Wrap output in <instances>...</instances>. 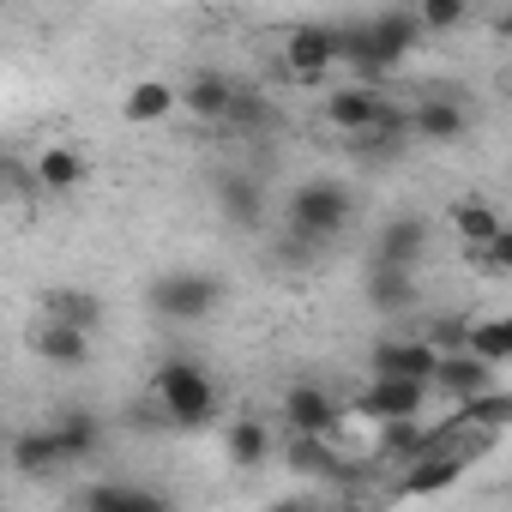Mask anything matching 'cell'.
<instances>
[{"label":"cell","instance_id":"cell-26","mask_svg":"<svg viewBox=\"0 0 512 512\" xmlns=\"http://www.w3.org/2000/svg\"><path fill=\"white\" fill-rule=\"evenodd\" d=\"M49 434H55L61 458L73 464V458H91V452H97V434H103V428H97V416H91V410H73V416H61Z\"/></svg>","mask_w":512,"mask_h":512},{"label":"cell","instance_id":"cell-3","mask_svg":"<svg viewBox=\"0 0 512 512\" xmlns=\"http://www.w3.org/2000/svg\"><path fill=\"white\" fill-rule=\"evenodd\" d=\"M416 19L410 13H374L368 25H356V31H338V55H350L362 73H386V67H398L410 49H416Z\"/></svg>","mask_w":512,"mask_h":512},{"label":"cell","instance_id":"cell-10","mask_svg":"<svg viewBox=\"0 0 512 512\" xmlns=\"http://www.w3.org/2000/svg\"><path fill=\"white\" fill-rule=\"evenodd\" d=\"M422 404H428V386H416V380H368V386H362V416H368L374 428H386V422H416Z\"/></svg>","mask_w":512,"mask_h":512},{"label":"cell","instance_id":"cell-17","mask_svg":"<svg viewBox=\"0 0 512 512\" xmlns=\"http://www.w3.org/2000/svg\"><path fill=\"white\" fill-rule=\"evenodd\" d=\"M85 512H169V500L145 482H91Z\"/></svg>","mask_w":512,"mask_h":512},{"label":"cell","instance_id":"cell-12","mask_svg":"<svg viewBox=\"0 0 512 512\" xmlns=\"http://www.w3.org/2000/svg\"><path fill=\"white\" fill-rule=\"evenodd\" d=\"M422 247H428V223L422 217H392L374 241V266H392V272H416L422 266Z\"/></svg>","mask_w":512,"mask_h":512},{"label":"cell","instance_id":"cell-22","mask_svg":"<svg viewBox=\"0 0 512 512\" xmlns=\"http://www.w3.org/2000/svg\"><path fill=\"white\" fill-rule=\"evenodd\" d=\"M31 350H37L43 362H55V368H85V362H91V338H79V332H67V326H55V320L31 338Z\"/></svg>","mask_w":512,"mask_h":512},{"label":"cell","instance_id":"cell-29","mask_svg":"<svg viewBox=\"0 0 512 512\" xmlns=\"http://www.w3.org/2000/svg\"><path fill=\"white\" fill-rule=\"evenodd\" d=\"M290 458H296L302 470H332V452H326V440H290Z\"/></svg>","mask_w":512,"mask_h":512},{"label":"cell","instance_id":"cell-23","mask_svg":"<svg viewBox=\"0 0 512 512\" xmlns=\"http://www.w3.org/2000/svg\"><path fill=\"white\" fill-rule=\"evenodd\" d=\"M464 476V458L458 452H428V458H416L410 470H404V494H440L446 482H458Z\"/></svg>","mask_w":512,"mask_h":512},{"label":"cell","instance_id":"cell-27","mask_svg":"<svg viewBox=\"0 0 512 512\" xmlns=\"http://www.w3.org/2000/svg\"><path fill=\"white\" fill-rule=\"evenodd\" d=\"M380 440H386V452H398V458H410V464H416V458H428V452L440 446L422 422H386V428H380Z\"/></svg>","mask_w":512,"mask_h":512},{"label":"cell","instance_id":"cell-2","mask_svg":"<svg viewBox=\"0 0 512 512\" xmlns=\"http://www.w3.org/2000/svg\"><path fill=\"white\" fill-rule=\"evenodd\" d=\"M350 217H356V199H350V187L344 181H302L296 193H290V241H302V247H326V241H338L344 229H350Z\"/></svg>","mask_w":512,"mask_h":512},{"label":"cell","instance_id":"cell-25","mask_svg":"<svg viewBox=\"0 0 512 512\" xmlns=\"http://www.w3.org/2000/svg\"><path fill=\"white\" fill-rule=\"evenodd\" d=\"M13 464H19L25 476H49V470H61L67 458H61V446H55V434H49V428H31V434H19V440H13Z\"/></svg>","mask_w":512,"mask_h":512},{"label":"cell","instance_id":"cell-11","mask_svg":"<svg viewBox=\"0 0 512 512\" xmlns=\"http://www.w3.org/2000/svg\"><path fill=\"white\" fill-rule=\"evenodd\" d=\"M494 380H500V374H494L488 362H476V356L452 350V356H440V362H434V374H428V392H446V398L470 404V398L494 392Z\"/></svg>","mask_w":512,"mask_h":512},{"label":"cell","instance_id":"cell-28","mask_svg":"<svg viewBox=\"0 0 512 512\" xmlns=\"http://www.w3.org/2000/svg\"><path fill=\"white\" fill-rule=\"evenodd\" d=\"M410 19H416V31H452V25L470 19V7L464 0H428V7H416Z\"/></svg>","mask_w":512,"mask_h":512},{"label":"cell","instance_id":"cell-18","mask_svg":"<svg viewBox=\"0 0 512 512\" xmlns=\"http://www.w3.org/2000/svg\"><path fill=\"white\" fill-rule=\"evenodd\" d=\"M223 452H229V464H241V470H260V464L272 458V422H260V416L223 422Z\"/></svg>","mask_w":512,"mask_h":512},{"label":"cell","instance_id":"cell-15","mask_svg":"<svg viewBox=\"0 0 512 512\" xmlns=\"http://www.w3.org/2000/svg\"><path fill=\"white\" fill-rule=\"evenodd\" d=\"M404 127H410L416 139H428V145H452V139H464L470 115H464V103H452V97H422Z\"/></svg>","mask_w":512,"mask_h":512},{"label":"cell","instance_id":"cell-9","mask_svg":"<svg viewBox=\"0 0 512 512\" xmlns=\"http://www.w3.org/2000/svg\"><path fill=\"white\" fill-rule=\"evenodd\" d=\"M434 344H422V338H380L374 344V356H368V374L374 380H416V386H428V374H434Z\"/></svg>","mask_w":512,"mask_h":512},{"label":"cell","instance_id":"cell-14","mask_svg":"<svg viewBox=\"0 0 512 512\" xmlns=\"http://www.w3.org/2000/svg\"><path fill=\"white\" fill-rule=\"evenodd\" d=\"M175 97H181V109L193 115V121H229V109H235V85L223 79V73H193L187 85H175Z\"/></svg>","mask_w":512,"mask_h":512},{"label":"cell","instance_id":"cell-24","mask_svg":"<svg viewBox=\"0 0 512 512\" xmlns=\"http://www.w3.org/2000/svg\"><path fill=\"white\" fill-rule=\"evenodd\" d=\"M452 229L464 235V247H488V241L506 235V223H500V211H494L488 199H464V205L452 211Z\"/></svg>","mask_w":512,"mask_h":512},{"label":"cell","instance_id":"cell-20","mask_svg":"<svg viewBox=\"0 0 512 512\" xmlns=\"http://www.w3.org/2000/svg\"><path fill=\"white\" fill-rule=\"evenodd\" d=\"M464 356H476V362H488L494 374L512 362V320H470V332H464Z\"/></svg>","mask_w":512,"mask_h":512},{"label":"cell","instance_id":"cell-21","mask_svg":"<svg viewBox=\"0 0 512 512\" xmlns=\"http://www.w3.org/2000/svg\"><path fill=\"white\" fill-rule=\"evenodd\" d=\"M368 302H374L380 314H404V308H416V272L374 266V272H368Z\"/></svg>","mask_w":512,"mask_h":512},{"label":"cell","instance_id":"cell-7","mask_svg":"<svg viewBox=\"0 0 512 512\" xmlns=\"http://www.w3.org/2000/svg\"><path fill=\"white\" fill-rule=\"evenodd\" d=\"M326 121H332L338 133H350V139H368L374 127L392 121V109H386V97H380L374 85H344V91L326 97Z\"/></svg>","mask_w":512,"mask_h":512},{"label":"cell","instance_id":"cell-13","mask_svg":"<svg viewBox=\"0 0 512 512\" xmlns=\"http://www.w3.org/2000/svg\"><path fill=\"white\" fill-rule=\"evenodd\" d=\"M217 211H223V223H235V229H260V223H266V193H260V181L241 175V169L217 175Z\"/></svg>","mask_w":512,"mask_h":512},{"label":"cell","instance_id":"cell-1","mask_svg":"<svg viewBox=\"0 0 512 512\" xmlns=\"http://www.w3.org/2000/svg\"><path fill=\"white\" fill-rule=\"evenodd\" d=\"M151 398H157V410H163L169 428H205V422L217 416V380H211L193 356H169V362H157V374H151Z\"/></svg>","mask_w":512,"mask_h":512},{"label":"cell","instance_id":"cell-5","mask_svg":"<svg viewBox=\"0 0 512 512\" xmlns=\"http://www.w3.org/2000/svg\"><path fill=\"white\" fill-rule=\"evenodd\" d=\"M278 422L290 428V440H326L338 428V404L320 380H290L278 398Z\"/></svg>","mask_w":512,"mask_h":512},{"label":"cell","instance_id":"cell-4","mask_svg":"<svg viewBox=\"0 0 512 512\" xmlns=\"http://www.w3.org/2000/svg\"><path fill=\"white\" fill-rule=\"evenodd\" d=\"M217 302H223V284H217L211 272H163V278L151 284V314H157V320H175V326L205 320Z\"/></svg>","mask_w":512,"mask_h":512},{"label":"cell","instance_id":"cell-8","mask_svg":"<svg viewBox=\"0 0 512 512\" xmlns=\"http://www.w3.org/2000/svg\"><path fill=\"white\" fill-rule=\"evenodd\" d=\"M85 175H91V163H85V151H79V145H67V139L43 145V151L31 157V187H37V193L67 199V193H79V187H85Z\"/></svg>","mask_w":512,"mask_h":512},{"label":"cell","instance_id":"cell-19","mask_svg":"<svg viewBox=\"0 0 512 512\" xmlns=\"http://www.w3.org/2000/svg\"><path fill=\"white\" fill-rule=\"evenodd\" d=\"M49 314H55V326H67V332H79V338H97L109 308H103L97 290H55V296H49Z\"/></svg>","mask_w":512,"mask_h":512},{"label":"cell","instance_id":"cell-16","mask_svg":"<svg viewBox=\"0 0 512 512\" xmlns=\"http://www.w3.org/2000/svg\"><path fill=\"white\" fill-rule=\"evenodd\" d=\"M175 109H181V97H175L169 79H133L127 97H121V115H127L133 127H157V121H169Z\"/></svg>","mask_w":512,"mask_h":512},{"label":"cell","instance_id":"cell-6","mask_svg":"<svg viewBox=\"0 0 512 512\" xmlns=\"http://www.w3.org/2000/svg\"><path fill=\"white\" fill-rule=\"evenodd\" d=\"M332 61H338V31H332V25H296V31L284 37V67H290V79L320 85V73H332Z\"/></svg>","mask_w":512,"mask_h":512}]
</instances>
